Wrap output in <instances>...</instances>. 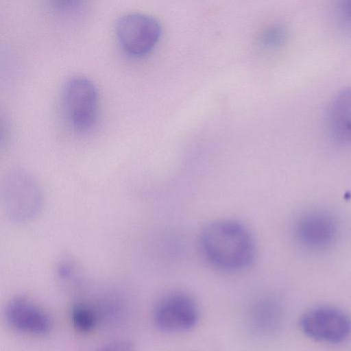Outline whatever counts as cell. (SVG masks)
I'll list each match as a JSON object with an SVG mask.
<instances>
[{
	"label": "cell",
	"instance_id": "6da1fadb",
	"mask_svg": "<svg viewBox=\"0 0 351 351\" xmlns=\"http://www.w3.org/2000/svg\"><path fill=\"white\" fill-rule=\"evenodd\" d=\"M199 244L209 264L226 272L245 269L256 254L254 240L249 230L230 219L218 220L207 226L201 234Z\"/></svg>",
	"mask_w": 351,
	"mask_h": 351
},
{
	"label": "cell",
	"instance_id": "7a4b0ae2",
	"mask_svg": "<svg viewBox=\"0 0 351 351\" xmlns=\"http://www.w3.org/2000/svg\"><path fill=\"white\" fill-rule=\"evenodd\" d=\"M64 114L76 133L86 134L95 126L99 112L98 92L88 79L75 77L64 84L62 93Z\"/></svg>",
	"mask_w": 351,
	"mask_h": 351
},
{
	"label": "cell",
	"instance_id": "3957f363",
	"mask_svg": "<svg viewBox=\"0 0 351 351\" xmlns=\"http://www.w3.org/2000/svg\"><path fill=\"white\" fill-rule=\"evenodd\" d=\"M302 333L311 339L330 344L345 341L351 335V318L342 309L319 305L304 313L299 320Z\"/></svg>",
	"mask_w": 351,
	"mask_h": 351
},
{
	"label": "cell",
	"instance_id": "277c9868",
	"mask_svg": "<svg viewBox=\"0 0 351 351\" xmlns=\"http://www.w3.org/2000/svg\"><path fill=\"white\" fill-rule=\"evenodd\" d=\"M199 308L195 299L182 291L162 296L152 313L155 328L165 334L184 332L193 329L199 319Z\"/></svg>",
	"mask_w": 351,
	"mask_h": 351
},
{
	"label": "cell",
	"instance_id": "5b68a950",
	"mask_svg": "<svg viewBox=\"0 0 351 351\" xmlns=\"http://www.w3.org/2000/svg\"><path fill=\"white\" fill-rule=\"evenodd\" d=\"M161 26L154 17L141 13H128L116 24V34L122 50L132 58L150 53L161 36Z\"/></svg>",
	"mask_w": 351,
	"mask_h": 351
},
{
	"label": "cell",
	"instance_id": "8992f818",
	"mask_svg": "<svg viewBox=\"0 0 351 351\" xmlns=\"http://www.w3.org/2000/svg\"><path fill=\"white\" fill-rule=\"evenodd\" d=\"M295 238L304 250L319 252L336 243L339 233V222L330 211L312 208L303 212L293 228Z\"/></svg>",
	"mask_w": 351,
	"mask_h": 351
},
{
	"label": "cell",
	"instance_id": "52a82bcc",
	"mask_svg": "<svg viewBox=\"0 0 351 351\" xmlns=\"http://www.w3.org/2000/svg\"><path fill=\"white\" fill-rule=\"evenodd\" d=\"M4 316L11 328L23 333L45 335L52 327L48 314L24 298H16L9 302L5 306Z\"/></svg>",
	"mask_w": 351,
	"mask_h": 351
},
{
	"label": "cell",
	"instance_id": "ba28073f",
	"mask_svg": "<svg viewBox=\"0 0 351 351\" xmlns=\"http://www.w3.org/2000/svg\"><path fill=\"white\" fill-rule=\"evenodd\" d=\"M326 125L336 141L351 145V86L339 91L330 102Z\"/></svg>",
	"mask_w": 351,
	"mask_h": 351
},
{
	"label": "cell",
	"instance_id": "9c48e42d",
	"mask_svg": "<svg viewBox=\"0 0 351 351\" xmlns=\"http://www.w3.org/2000/svg\"><path fill=\"white\" fill-rule=\"evenodd\" d=\"M250 329L263 337L275 335L281 328L283 312L274 300L263 298L252 304L247 315Z\"/></svg>",
	"mask_w": 351,
	"mask_h": 351
},
{
	"label": "cell",
	"instance_id": "30bf717a",
	"mask_svg": "<svg viewBox=\"0 0 351 351\" xmlns=\"http://www.w3.org/2000/svg\"><path fill=\"white\" fill-rule=\"evenodd\" d=\"M73 326L82 332L92 331L97 324V316L95 311L84 304L74 305L71 313Z\"/></svg>",
	"mask_w": 351,
	"mask_h": 351
},
{
	"label": "cell",
	"instance_id": "8fae6325",
	"mask_svg": "<svg viewBox=\"0 0 351 351\" xmlns=\"http://www.w3.org/2000/svg\"><path fill=\"white\" fill-rule=\"evenodd\" d=\"M335 16L341 27L351 30V0L339 1L335 7Z\"/></svg>",
	"mask_w": 351,
	"mask_h": 351
},
{
	"label": "cell",
	"instance_id": "7c38bea8",
	"mask_svg": "<svg viewBox=\"0 0 351 351\" xmlns=\"http://www.w3.org/2000/svg\"><path fill=\"white\" fill-rule=\"evenodd\" d=\"M286 29L280 25L272 27L265 38L266 45L271 47H278L281 46L287 39Z\"/></svg>",
	"mask_w": 351,
	"mask_h": 351
},
{
	"label": "cell",
	"instance_id": "4fadbf2b",
	"mask_svg": "<svg viewBox=\"0 0 351 351\" xmlns=\"http://www.w3.org/2000/svg\"><path fill=\"white\" fill-rule=\"evenodd\" d=\"M95 351H134V347L129 341L115 340L105 343Z\"/></svg>",
	"mask_w": 351,
	"mask_h": 351
}]
</instances>
